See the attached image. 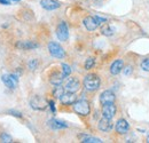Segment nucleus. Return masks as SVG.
<instances>
[{"instance_id": "23", "label": "nucleus", "mask_w": 149, "mask_h": 143, "mask_svg": "<svg viewBox=\"0 0 149 143\" xmlns=\"http://www.w3.org/2000/svg\"><path fill=\"white\" fill-rule=\"evenodd\" d=\"M61 67H62V73H63V76H64V78L68 77V76H70V73H71V68H70L68 64L63 63Z\"/></svg>"}, {"instance_id": "15", "label": "nucleus", "mask_w": 149, "mask_h": 143, "mask_svg": "<svg viewBox=\"0 0 149 143\" xmlns=\"http://www.w3.org/2000/svg\"><path fill=\"white\" fill-rule=\"evenodd\" d=\"M112 128V123L111 119H108V118H102L100 121H99V129L101 132H110Z\"/></svg>"}, {"instance_id": "3", "label": "nucleus", "mask_w": 149, "mask_h": 143, "mask_svg": "<svg viewBox=\"0 0 149 143\" xmlns=\"http://www.w3.org/2000/svg\"><path fill=\"white\" fill-rule=\"evenodd\" d=\"M72 106H74V112L78 113V115H80V116H87V115H90V112H91L90 103H88V101H86V100L76 101Z\"/></svg>"}, {"instance_id": "6", "label": "nucleus", "mask_w": 149, "mask_h": 143, "mask_svg": "<svg viewBox=\"0 0 149 143\" xmlns=\"http://www.w3.org/2000/svg\"><path fill=\"white\" fill-rule=\"evenodd\" d=\"M56 36L58 38V40L61 41H67L69 38V29L65 22H61L57 28H56Z\"/></svg>"}, {"instance_id": "4", "label": "nucleus", "mask_w": 149, "mask_h": 143, "mask_svg": "<svg viewBox=\"0 0 149 143\" xmlns=\"http://www.w3.org/2000/svg\"><path fill=\"white\" fill-rule=\"evenodd\" d=\"M48 52L52 56H54L56 58H64L65 56V52L62 48L61 45H58L57 42H49L48 44Z\"/></svg>"}, {"instance_id": "5", "label": "nucleus", "mask_w": 149, "mask_h": 143, "mask_svg": "<svg viewBox=\"0 0 149 143\" xmlns=\"http://www.w3.org/2000/svg\"><path fill=\"white\" fill-rule=\"evenodd\" d=\"M30 106L35 110H45L47 108V101L39 95H35L31 100H30Z\"/></svg>"}, {"instance_id": "29", "label": "nucleus", "mask_w": 149, "mask_h": 143, "mask_svg": "<svg viewBox=\"0 0 149 143\" xmlns=\"http://www.w3.org/2000/svg\"><path fill=\"white\" fill-rule=\"evenodd\" d=\"M49 107H51V109H52V111H53V112L55 111V107H54V102H52V101H51V102H49Z\"/></svg>"}, {"instance_id": "22", "label": "nucleus", "mask_w": 149, "mask_h": 143, "mask_svg": "<svg viewBox=\"0 0 149 143\" xmlns=\"http://www.w3.org/2000/svg\"><path fill=\"white\" fill-rule=\"evenodd\" d=\"M0 142L10 143V142H13V139H12L10 135H8V134H6V133H2V134H0Z\"/></svg>"}, {"instance_id": "17", "label": "nucleus", "mask_w": 149, "mask_h": 143, "mask_svg": "<svg viewBox=\"0 0 149 143\" xmlns=\"http://www.w3.org/2000/svg\"><path fill=\"white\" fill-rule=\"evenodd\" d=\"M123 68H124V62L122 60H116L110 65V72L113 76H117L119 72L123 70Z\"/></svg>"}, {"instance_id": "14", "label": "nucleus", "mask_w": 149, "mask_h": 143, "mask_svg": "<svg viewBox=\"0 0 149 143\" xmlns=\"http://www.w3.org/2000/svg\"><path fill=\"white\" fill-rule=\"evenodd\" d=\"M63 79H64V76H63L62 72L54 71L51 76H49V83H51L52 85H54V86L61 85L62 81H63Z\"/></svg>"}, {"instance_id": "9", "label": "nucleus", "mask_w": 149, "mask_h": 143, "mask_svg": "<svg viewBox=\"0 0 149 143\" xmlns=\"http://www.w3.org/2000/svg\"><path fill=\"white\" fill-rule=\"evenodd\" d=\"M60 101L63 106H71L77 101V95L74 93H71V92L63 93V95L60 97Z\"/></svg>"}, {"instance_id": "12", "label": "nucleus", "mask_w": 149, "mask_h": 143, "mask_svg": "<svg viewBox=\"0 0 149 143\" xmlns=\"http://www.w3.org/2000/svg\"><path fill=\"white\" fill-rule=\"evenodd\" d=\"M129 129H130V125H129L127 120H125V119L117 120V123H116V132L118 134H126L129 132Z\"/></svg>"}, {"instance_id": "7", "label": "nucleus", "mask_w": 149, "mask_h": 143, "mask_svg": "<svg viewBox=\"0 0 149 143\" xmlns=\"http://www.w3.org/2000/svg\"><path fill=\"white\" fill-rule=\"evenodd\" d=\"M1 80L5 84V86H7L10 90H14L17 86V83H19V78L15 74H9V76L8 74H3L1 77Z\"/></svg>"}, {"instance_id": "11", "label": "nucleus", "mask_w": 149, "mask_h": 143, "mask_svg": "<svg viewBox=\"0 0 149 143\" xmlns=\"http://www.w3.org/2000/svg\"><path fill=\"white\" fill-rule=\"evenodd\" d=\"M80 88V83L78 79L76 78H70L68 79V81L65 83V86H64V90L67 92H71V93H76L78 92Z\"/></svg>"}, {"instance_id": "25", "label": "nucleus", "mask_w": 149, "mask_h": 143, "mask_svg": "<svg viewBox=\"0 0 149 143\" xmlns=\"http://www.w3.org/2000/svg\"><path fill=\"white\" fill-rule=\"evenodd\" d=\"M141 69L143 71L149 72V57L148 58H145L142 62H141Z\"/></svg>"}, {"instance_id": "30", "label": "nucleus", "mask_w": 149, "mask_h": 143, "mask_svg": "<svg viewBox=\"0 0 149 143\" xmlns=\"http://www.w3.org/2000/svg\"><path fill=\"white\" fill-rule=\"evenodd\" d=\"M147 142L149 143V136H148V137H147Z\"/></svg>"}, {"instance_id": "28", "label": "nucleus", "mask_w": 149, "mask_h": 143, "mask_svg": "<svg viewBox=\"0 0 149 143\" xmlns=\"http://www.w3.org/2000/svg\"><path fill=\"white\" fill-rule=\"evenodd\" d=\"M10 2H12V0H0V3H2V5H10Z\"/></svg>"}, {"instance_id": "8", "label": "nucleus", "mask_w": 149, "mask_h": 143, "mask_svg": "<svg viewBox=\"0 0 149 143\" xmlns=\"http://www.w3.org/2000/svg\"><path fill=\"white\" fill-rule=\"evenodd\" d=\"M116 111H117V108L113 103H107L102 106V116L104 118L112 119L116 115Z\"/></svg>"}, {"instance_id": "24", "label": "nucleus", "mask_w": 149, "mask_h": 143, "mask_svg": "<svg viewBox=\"0 0 149 143\" xmlns=\"http://www.w3.org/2000/svg\"><path fill=\"white\" fill-rule=\"evenodd\" d=\"M94 64H95V60H94L93 57L87 58V60H86V62H85V69H86V70L92 69V68L94 67Z\"/></svg>"}, {"instance_id": "1", "label": "nucleus", "mask_w": 149, "mask_h": 143, "mask_svg": "<svg viewBox=\"0 0 149 143\" xmlns=\"http://www.w3.org/2000/svg\"><path fill=\"white\" fill-rule=\"evenodd\" d=\"M100 78L95 73H90L84 78V87L90 92H94L100 87Z\"/></svg>"}, {"instance_id": "10", "label": "nucleus", "mask_w": 149, "mask_h": 143, "mask_svg": "<svg viewBox=\"0 0 149 143\" xmlns=\"http://www.w3.org/2000/svg\"><path fill=\"white\" fill-rule=\"evenodd\" d=\"M115 100H116L115 93L111 92V90H104L100 95V103L102 106L103 104H107V103H113Z\"/></svg>"}, {"instance_id": "2", "label": "nucleus", "mask_w": 149, "mask_h": 143, "mask_svg": "<svg viewBox=\"0 0 149 143\" xmlns=\"http://www.w3.org/2000/svg\"><path fill=\"white\" fill-rule=\"evenodd\" d=\"M107 22V19L100 16H88L84 19V25L88 31H94L99 25Z\"/></svg>"}, {"instance_id": "16", "label": "nucleus", "mask_w": 149, "mask_h": 143, "mask_svg": "<svg viewBox=\"0 0 149 143\" xmlns=\"http://www.w3.org/2000/svg\"><path fill=\"white\" fill-rule=\"evenodd\" d=\"M16 47L19 48V49H25V51H28V49L37 48L38 44L32 42V41H30V40H23V41H19V42L16 44Z\"/></svg>"}, {"instance_id": "21", "label": "nucleus", "mask_w": 149, "mask_h": 143, "mask_svg": "<svg viewBox=\"0 0 149 143\" xmlns=\"http://www.w3.org/2000/svg\"><path fill=\"white\" fill-rule=\"evenodd\" d=\"M81 142L84 143H101L102 141L100 140V139H97V137H93V136H85L84 139H83V141Z\"/></svg>"}, {"instance_id": "26", "label": "nucleus", "mask_w": 149, "mask_h": 143, "mask_svg": "<svg viewBox=\"0 0 149 143\" xmlns=\"http://www.w3.org/2000/svg\"><path fill=\"white\" fill-rule=\"evenodd\" d=\"M38 64H39L38 60H31V61L29 62L28 67H29V69H30V70H36V69H37V67H38Z\"/></svg>"}, {"instance_id": "20", "label": "nucleus", "mask_w": 149, "mask_h": 143, "mask_svg": "<svg viewBox=\"0 0 149 143\" xmlns=\"http://www.w3.org/2000/svg\"><path fill=\"white\" fill-rule=\"evenodd\" d=\"M63 93H64V88H63L61 85L56 86L55 90H53V95H54V97H55V99H60V97L63 95Z\"/></svg>"}, {"instance_id": "13", "label": "nucleus", "mask_w": 149, "mask_h": 143, "mask_svg": "<svg viewBox=\"0 0 149 143\" xmlns=\"http://www.w3.org/2000/svg\"><path fill=\"white\" fill-rule=\"evenodd\" d=\"M40 5L46 10H54V9H57L60 7V2L56 0H41Z\"/></svg>"}, {"instance_id": "27", "label": "nucleus", "mask_w": 149, "mask_h": 143, "mask_svg": "<svg viewBox=\"0 0 149 143\" xmlns=\"http://www.w3.org/2000/svg\"><path fill=\"white\" fill-rule=\"evenodd\" d=\"M123 72L125 76H130L131 72H132V68L131 67H126V68H123Z\"/></svg>"}, {"instance_id": "19", "label": "nucleus", "mask_w": 149, "mask_h": 143, "mask_svg": "<svg viewBox=\"0 0 149 143\" xmlns=\"http://www.w3.org/2000/svg\"><path fill=\"white\" fill-rule=\"evenodd\" d=\"M101 32H102V35H104V36L110 37V36H112V35L115 33V29L112 28L111 25L107 24V25H104V26L101 29Z\"/></svg>"}, {"instance_id": "18", "label": "nucleus", "mask_w": 149, "mask_h": 143, "mask_svg": "<svg viewBox=\"0 0 149 143\" xmlns=\"http://www.w3.org/2000/svg\"><path fill=\"white\" fill-rule=\"evenodd\" d=\"M48 126L53 129H63V128H67L68 125L62 121V120H58V119H51L48 121Z\"/></svg>"}]
</instances>
